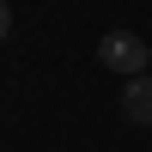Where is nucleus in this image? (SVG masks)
<instances>
[{
	"instance_id": "1",
	"label": "nucleus",
	"mask_w": 152,
	"mask_h": 152,
	"mask_svg": "<svg viewBox=\"0 0 152 152\" xmlns=\"http://www.w3.org/2000/svg\"><path fill=\"white\" fill-rule=\"evenodd\" d=\"M97 61H104L110 73H122V79L152 73V49H146L140 31H104V37H97Z\"/></svg>"
},
{
	"instance_id": "3",
	"label": "nucleus",
	"mask_w": 152,
	"mask_h": 152,
	"mask_svg": "<svg viewBox=\"0 0 152 152\" xmlns=\"http://www.w3.org/2000/svg\"><path fill=\"white\" fill-rule=\"evenodd\" d=\"M6 37H12V6L0 0V43H6Z\"/></svg>"
},
{
	"instance_id": "2",
	"label": "nucleus",
	"mask_w": 152,
	"mask_h": 152,
	"mask_svg": "<svg viewBox=\"0 0 152 152\" xmlns=\"http://www.w3.org/2000/svg\"><path fill=\"white\" fill-rule=\"evenodd\" d=\"M122 116H128L134 128H152V73H134V79L122 85Z\"/></svg>"
}]
</instances>
